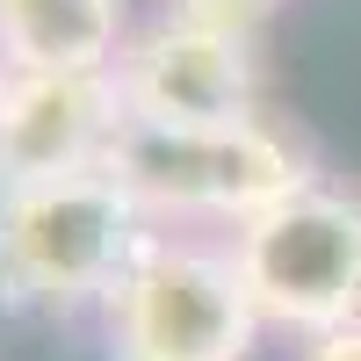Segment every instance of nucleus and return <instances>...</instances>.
<instances>
[{"mask_svg": "<svg viewBox=\"0 0 361 361\" xmlns=\"http://www.w3.org/2000/svg\"><path fill=\"white\" fill-rule=\"evenodd\" d=\"M159 238V217L145 209L109 166L0 188V282L22 304H94L137 267V253Z\"/></svg>", "mask_w": 361, "mask_h": 361, "instance_id": "f257e3e1", "label": "nucleus"}, {"mask_svg": "<svg viewBox=\"0 0 361 361\" xmlns=\"http://www.w3.org/2000/svg\"><path fill=\"white\" fill-rule=\"evenodd\" d=\"M260 304L231 246L159 231L109 296L116 361H246L260 340Z\"/></svg>", "mask_w": 361, "mask_h": 361, "instance_id": "f03ea898", "label": "nucleus"}, {"mask_svg": "<svg viewBox=\"0 0 361 361\" xmlns=\"http://www.w3.org/2000/svg\"><path fill=\"white\" fill-rule=\"evenodd\" d=\"M231 260L253 304L282 333H333L361 318V195L333 180H304L275 209L231 231Z\"/></svg>", "mask_w": 361, "mask_h": 361, "instance_id": "7ed1b4c3", "label": "nucleus"}, {"mask_svg": "<svg viewBox=\"0 0 361 361\" xmlns=\"http://www.w3.org/2000/svg\"><path fill=\"white\" fill-rule=\"evenodd\" d=\"M109 173L152 209V217H217V224H253L311 180L304 152L267 130V123H231V130H145L123 123L109 152Z\"/></svg>", "mask_w": 361, "mask_h": 361, "instance_id": "20e7f679", "label": "nucleus"}, {"mask_svg": "<svg viewBox=\"0 0 361 361\" xmlns=\"http://www.w3.org/2000/svg\"><path fill=\"white\" fill-rule=\"evenodd\" d=\"M116 94H123V123H145V130L260 123L253 37L166 15V22L145 29V37L123 44V58H116Z\"/></svg>", "mask_w": 361, "mask_h": 361, "instance_id": "39448f33", "label": "nucleus"}, {"mask_svg": "<svg viewBox=\"0 0 361 361\" xmlns=\"http://www.w3.org/2000/svg\"><path fill=\"white\" fill-rule=\"evenodd\" d=\"M123 137L116 73H22L0 109V188L109 166Z\"/></svg>", "mask_w": 361, "mask_h": 361, "instance_id": "423d86ee", "label": "nucleus"}, {"mask_svg": "<svg viewBox=\"0 0 361 361\" xmlns=\"http://www.w3.org/2000/svg\"><path fill=\"white\" fill-rule=\"evenodd\" d=\"M0 44L22 73H116L123 0H0Z\"/></svg>", "mask_w": 361, "mask_h": 361, "instance_id": "0eeeda50", "label": "nucleus"}, {"mask_svg": "<svg viewBox=\"0 0 361 361\" xmlns=\"http://www.w3.org/2000/svg\"><path fill=\"white\" fill-rule=\"evenodd\" d=\"M166 15H188V22H209V29H238V37H253V29L275 15V0H166Z\"/></svg>", "mask_w": 361, "mask_h": 361, "instance_id": "6e6552de", "label": "nucleus"}, {"mask_svg": "<svg viewBox=\"0 0 361 361\" xmlns=\"http://www.w3.org/2000/svg\"><path fill=\"white\" fill-rule=\"evenodd\" d=\"M296 361H361V318L354 325H333V333H318V340H304Z\"/></svg>", "mask_w": 361, "mask_h": 361, "instance_id": "1a4fd4ad", "label": "nucleus"}, {"mask_svg": "<svg viewBox=\"0 0 361 361\" xmlns=\"http://www.w3.org/2000/svg\"><path fill=\"white\" fill-rule=\"evenodd\" d=\"M15 80H22V66L8 58V44H0V109H8V94H15Z\"/></svg>", "mask_w": 361, "mask_h": 361, "instance_id": "9d476101", "label": "nucleus"}]
</instances>
